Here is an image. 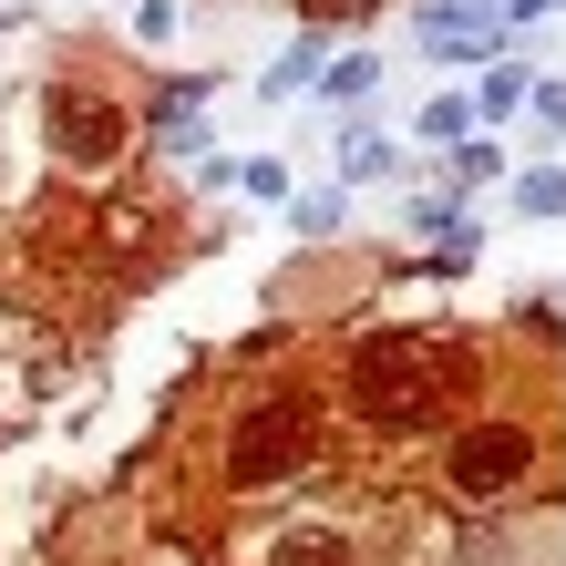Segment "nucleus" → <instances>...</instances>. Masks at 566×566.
<instances>
[{
	"instance_id": "obj_1",
	"label": "nucleus",
	"mask_w": 566,
	"mask_h": 566,
	"mask_svg": "<svg viewBox=\"0 0 566 566\" xmlns=\"http://www.w3.org/2000/svg\"><path fill=\"white\" fill-rule=\"evenodd\" d=\"M52 145H62V165H104V155L124 145V124H114V104H73V93H62Z\"/></svg>"
},
{
	"instance_id": "obj_2",
	"label": "nucleus",
	"mask_w": 566,
	"mask_h": 566,
	"mask_svg": "<svg viewBox=\"0 0 566 566\" xmlns=\"http://www.w3.org/2000/svg\"><path fill=\"white\" fill-rule=\"evenodd\" d=\"M422 42L443 52V62H474V52H494V42H505V31H494V0H443Z\"/></svg>"
},
{
	"instance_id": "obj_3",
	"label": "nucleus",
	"mask_w": 566,
	"mask_h": 566,
	"mask_svg": "<svg viewBox=\"0 0 566 566\" xmlns=\"http://www.w3.org/2000/svg\"><path fill=\"white\" fill-rule=\"evenodd\" d=\"M525 217H566V176H556V165L525 176Z\"/></svg>"
},
{
	"instance_id": "obj_4",
	"label": "nucleus",
	"mask_w": 566,
	"mask_h": 566,
	"mask_svg": "<svg viewBox=\"0 0 566 566\" xmlns=\"http://www.w3.org/2000/svg\"><path fill=\"white\" fill-rule=\"evenodd\" d=\"M536 11H556V0H515V21H536Z\"/></svg>"
}]
</instances>
